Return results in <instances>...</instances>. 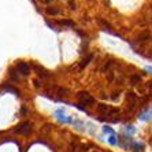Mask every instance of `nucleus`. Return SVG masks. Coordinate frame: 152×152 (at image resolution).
Returning <instances> with one entry per match:
<instances>
[{
	"instance_id": "20e7f679",
	"label": "nucleus",
	"mask_w": 152,
	"mask_h": 152,
	"mask_svg": "<svg viewBox=\"0 0 152 152\" xmlns=\"http://www.w3.org/2000/svg\"><path fill=\"white\" fill-rule=\"evenodd\" d=\"M149 39H151V33L149 32H142L140 36H137L136 42H137V44H144V42H147Z\"/></svg>"
},
{
	"instance_id": "9d476101",
	"label": "nucleus",
	"mask_w": 152,
	"mask_h": 152,
	"mask_svg": "<svg viewBox=\"0 0 152 152\" xmlns=\"http://www.w3.org/2000/svg\"><path fill=\"white\" fill-rule=\"evenodd\" d=\"M69 91L66 88H56V95L59 96H67Z\"/></svg>"
},
{
	"instance_id": "1a4fd4ad",
	"label": "nucleus",
	"mask_w": 152,
	"mask_h": 152,
	"mask_svg": "<svg viewBox=\"0 0 152 152\" xmlns=\"http://www.w3.org/2000/svg\"><path fill=\"white\" fill-rule=\"evenodd\" d=\"M99 23L103 26V28H104V30H111V25L108 23V22L104 21V19H102V18L99 19Z\"/></svg>"
},
{
	"instance_id": "4468645a",
	"label": "nucleus",
	"mask_w": 152,
	"mask_h": 152,
	"mask_svg": "<svg viewBox=\"0 0 152 152\" xmlns=\"http://www.w3.org/2000/svg\"><path fill=\"white\" fill-rule=\"evenodd\" d=\"M136 81H140V77H138V75H134V77H133V82H136Z\"/></svg>"
},
{
	"instance_id": "ddd939ff",
	"label": "nucleus",
	"mask_w": 152,
	"mask_h": 152,
	"mask_svg": "<svg viewBox=\"0 0 152 152\" xmlns=\"http://www.w3.org/2000/svg\"><path fill=\"white\" fill-rule=\"evenodd\" d=\"M69 4H70V8H71V10H74V3H73V1H71V0H70V1H69Z\"/></svg>"
},
{
	"instance_id": "dca6fc26",
	"label": "nucleus",
	"mask_w": 152,
	"mask_h": 152,
	"mask_svg": "<svg viewBox=\"0 0 152 152\" xmlns=\"http://www.w3.org/2000/svg\"><path fill=\"white\" fill-rule=\"evenodd\" d=\"M34 84H36V86H37V88H40V81H39V80H36Z\"/></svg>"
},
{
	"instance_id": "7ed1b4c3",
	"label": "nucleus",
	"mask_w": 152,
	"mask_h": 152,
	"mask_svg": "<svg viewBox=\"0 0 152 152\" xmlns=\"http://www.w3.org/2000/svg\"><path fill=\"white\" fill-rule=\"evenodd\" d=\"M17 70L21 73L22 75H29L30 74V66L26 62H19L17 64Z\"/></svg>"
},
{
	"instance_id": "f8f14e48",
	"label": "nucleus",
	"mask_w": 152,
	"mask_h": 152,
	"mask_svg": "<svg viewBox=\"0 0 152 152\" xmlns=\"http://www.w3.org/2000/svg\"><path fill=\"white\" fill-rule=\"evenodd\" d=\"M47 12L50 15H56V14H59L60 11L58 10V8H47Z\"/></svg>"
},
{
	"instance_id": "39448f33",
	"label": "nucleus",
	"mask_w": 152,
	"mask_h": 152,
	"mask_svg": "<svg viewBox=\"0 0 152 152\" xmlns=\"http://www.w3.org/2000/svg\"><path fill=\"white\" fill-rule=\"evenodd\" d=\"M127 103H129V106L130 108L133 110L136 107V103H137V97H136L134 93H127Z\"/></svg>"
},
{
	"instance_id": "2eb2a0df",
	"label": "nucleus",
	"mask_w": 152,
	"mask_h": 152,
	"mask_svg": "<svg viewBox=\"0 0 152 152\" xmlns=\"http://www.w3.org/2000/svg\"><path fill=\"white\" fill-rule=\"evenodd\" d=\"M40 1H41V3H45V4H48V3H51L52 0H40Z\"/></svg>"
},
{
	"instance_id": "f03ea898",
	"label": "nucleus",
	"mask_w": 152,
	"mask_h": 152,
	"mask_svg": "<svg viewBox=\"0 0 152 152\" xmlns=\"http://www.w3.org/2000/svg\"><path fill=\"white\" fill-rule=\"evenodd\" d=\"M78 100H80L81 104H85V106H92V104H95V99H93L88 92H80L78 93Z\"/></svg>"
},
{
	"instance_id": "423d86ee",
	"label": "nucleus",
	"mask_w": 152,
	"mask_h": 152,
	"mask_svg": "<svg viewBox=\"0 0 152 152\" xmlns=\"http://www.w3.org/2000/svg\"><path fill=\"white\" fill-rule=\"evenodd\" d=\"M111 110H113V108H111L110 106H107V104H99V106H97V111L102 114H110Z\"/></svg>"
},
{
	"instance_id": "9b49d317",
	"label": "nucleus",
	"mask_w": 152,
	"mask_h": 152,
	"mask_svg": "<svg viewBox=\"0 0 152 152\" xmlns=\"http://www.w3.org/2000/svg\"><path fill=\"white\" fill-rule=\"evenodd\" d=\"M60 25H63V26H70V28H73V26H74V22L70 21V19H63V21H60Z\"/></svg>"
},
{
	"instance_id": "f257e3e1",
	"label": "nucleus",
	"mask_w": 152,
	"mask_h": 152,
	"mask_svg": "<svg viewBox=\"0 0 152 152\" xmlns=\"http://www.w3.org/2000/svg\"><path fill=\"white\" fill-rule=\"evenodd\" d=\"M30 132H32V124L30 122H22L15 129V133H18V134H21V136H29Z\"/></svg>"
},
{
	"instance_id": "6e6552de",
	"label": "nucleus",
	"mask_w": 152,
	"mask_h": 152,
	"mask_svg": "<svg viewBox=\"0 0 152 152\" xmlns=\"http://www.w3.org/2000/svg\"><path fill=\"white\" fill-rule=\"evenodd\" d=\"M92 59H93V55H88V58H86V59H84V60L81 62V64H80V69L82 70L85 66H88V63H89V62H91Z\"/></svg>"
},
{
	"instance_id": "0eeeda50",
	"label": "nucleus",
	"mask_w": 152,
	"mask_h": 152,
	"mask_svg": "<svg viewBox=\"0 0 152 152\" xmlns=\"http://www.w3.org/2000/svg\"><path fill=\"white\" fill-rule=\"evenodd\" d=\"M33 69H34V70L37 71V74H39V75H41V77H44V78L50 77V74H48V73H47V71L44 70V69H42V67H40L39 64H34V66H33Z\"/></svg>"
}]
</instances>
